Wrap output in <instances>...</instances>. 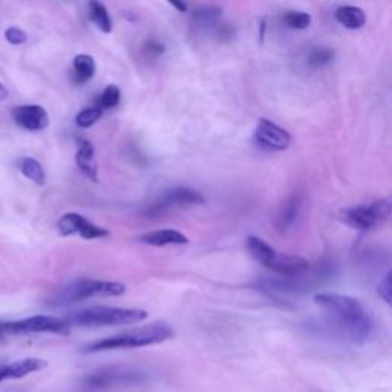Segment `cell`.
I'll return each instance as SVG.
<instances>
[{
  "instance_id": "obj_1",
  "label": "cell",
  "mask_w": 392,
  "mask_h": 392,
  "mask_svg": "<svg viewBox=\"0 0 392 392\" xmlns=\"http://www.w3.org/2000/svg\"><path fill=\"white\" fill-rule=\"evenodd\" d=\"M314 302L325 311L340 334L353 344H365L374 331V322L357 299L345 295H316Z\"/></svg>"
},
{
  "instance_id": "obj_2",
  "label": "cell",
  "mask_w": 392,
  "mask_h": 392,
  "mask_svg": "<svg viewBox=\"0 0 392 392\" xmlns=\"http://www.w3.org/2000/svg\"><path fill=\"white\" fill-rule=\"evenodd\" d=\"M175 336V331L167 324H154L143 328H134L125 331L122 334H115L106 339H100L90 341L82 351L86 354L102 353V351H114V349H132V348H144L163 344Z\"/></svg>"
},
{
  "instance_id": "obj_3",
  "label": "cell",
  "mask_w": 392,
  "mask_h": 392,
  "mask_svg": "<svg viewBox=\"0 0 392 392\" xmlns=\"http://www.w3.org/2000/svg\"><path fill=\"white\" fill-rule=\"evenodd\" d=\"M247 250L255 260L265 268L284 277H296L308 270V260L302 256L279 253L273 247L268 245L264 239L258 236L247 238Z\"/></svg>"
},
{
  "instance_id": "obj_4",
  "label": "cell",
  "mask_w": 392,
  "mask_h": 392,
  "mask_svg": "<svg viewBox=\"0 0 392 392\" xmlns=\"http://www.w3.org/2000/svg\"><path fill=\"white\" fill-rule=\"evenodd\" d=\"M147 319V311L137 308L92 307L71 316L69 324L78 327H118L134 325Z\"/></svg>"
},
{
  "instance_id": "obj_5",
  "label": "cell",
  "mask_w": 392,
  "mask_h": 392,
  "mask_svg": "<svg viewBox=\"0 0 392 392\" xmlns=\"http://www.w3.org/2000/svg\"><path fill=\"white\" fill-rule=\"evenodd\" d=\"M391 213L392 195L373 201V203L345 208L340 218L346 226L359 230V232H369V230H374L380 224H383Z\"/></svg>"
},
{
  "instance_id": "obj_6",
  "label": "cell",
  "mask_w": 392,
  "mask_h": 392,
  "mask_svg": "<svg viewBox=\"0 0 392 392\" xmlns=\"http://www.w3.org/2000/svg\"><path fill=\"white\" fill-rule=\"evenodd\" d=\"M125 291L126 287L122 282H114V280H77V282L68 285L58 295H55L54 304L71 305L95 296H122Z\"/></svg>"
},
{
  "instance_id": "obj_7",
  "label": "cell",
  "mask_w": 392,
  "mask_h": 392,
  "mask_svg": "<svg viewBox=\"0 0 392 392\" xmlns=\"http://www.w3.org/2000/svg\"><path fill=\"white\" fill-rule=\"evenodd\" d=\"M71 324L69 320L55 316H33L16 322H0V333L2 337L17 336V334H36V333H53V334H68Z\"/></svg>"
},
{
  "instance_id": "obj_8",
  "label": "cell",
  "mask_w": 392,
  "mask_h": 392,
  "mask_svg": "<svg viewBox=\"0 0 392 392\" xmlns=\"http://www.w3.org/2000/svg\"><path fill=\"white\" fill-rule=\"evenodd\" d=\"M255 142L260 149L279 152L291 144V135L288 130L277 126L271 120L259 118L255 129Z\"/></svg>"
},
{
  "instance_id": "obj_9",
  "label": "cell",
  "mask_w": 392,
  "mask_h": 392,
  "mask_svg": "<svg viewBox=\"0 0 392 392\" xmlns=\"http://www.w3.org/2000/svg\"><path fill=\"white\" fill-rule=\"evenodd\" d=\"M57 230L62 236L78 235L83 239H100L109 236V230L98 227L90 223V221L78 213H66L58 219Z\"/></svg>"
},
{
  "instance_id": "obj_10",
  "label": "cell",
  "mask_w": 392,
  "mask_h": 392,
  "mask_svg": "<svg viewBox=\"0 0 392 392\" xmlns=\"http://www.w3.org/2000/svg\"><path fill=\"white\" fill-rule=\"evenodd\" d=\"M186 204H204V196L192 189L175 187L161 196L152 207L147 208V215L157 216L164 213L169 207Z\"/></svg>"
},
{
  "instance_id": "obj_11",
  "label": "cell",
  "mask_w": 392,
  "mask_h": 392,
  "mask_svg": "<svg viewBox=\"0 0 392 392\" xmlns=\"http://www.w3.org/2000/svg\"><path fill=\"white\" fill-rule=\"evenodd\" d=\"M14 122L29 132H38L49 126V115L46 109L38 105L18 106L13 110Z\"/></svg>"
},
{
  "instance_id": "obj_12",
  "label": "cell",
  "mask_w": 392,
  "mask_h": 392,
  "mask_svg": "<svg viewBox=\"0 0 392 392\" xmlns=\"http://www.w3.org/2000/svg\"><path fill=\"white\" fill-rule=\"evenodd\" d=\"M46 366H48V361L42 359H34V357L11 361V364L0 366V383L5 380L23 378L29 374L38 373V371L45 369Z\"/></svg>"
},
{
  "instance_id": "obj_13",
  "label": "cell",
  "mask_w": 392,
  "mask_h": 392,
  "mask_svg": "<svg viewBox=\"0 0 392 392\" xmlns=\"http://www.w3.org/2000/svg\"><path fill=\"white\" fill-rule=\"evenodd\" d=\"M75 164L80 172H82L89 181L98 183V164L95 159V149L92 143L88 142V139H82V142L78 143Z\"/></svg>"
},
{
  "instance_id": "obj_14",
  "label": "cell",
  "mask_w": 392,
  "mask_h": 392,
  "mask_svg": "<svg viewBox=\"0 0 392 392\" xmlns=\"http://www.w3.org/2000/svg\"><path fill=\"white\" fill-rule=\"evenodd\" d=\"M142 243L154 247H166V245H186L189 243V238L178 232L174 228H163L155 230V232H149L139 238Z\"/></svg>"
},
{
  "instance_id": "obj_15",
  "label": "cell",
  "mask_w": 392,
  "mask_h": 392,
  "mask_svg": "<svg viewBox=\"0 0 392 392\" xmlns=\"http://www.w3.org/2000/svg\"><path fill=\"white\" fill-rule=\"evenodd\" d=\"M135 378H138V376L132 373H107V371H105V373H95L88 376L85 378V383L89 388L102 389V388L115 386L120 383H127V381L130 383V381Z\"/></svg>"
},
{
  "instance_id": "obj_16",
  "label": "cell",
  "mask_w": 392,
  "mask_h": 392,
  "mask_svg": "<svg viewBox=\"0 0 392 392\" xmlns=\"http://www.w3.org/2000/svg\"><path fill=\"white\" fill-rule=\"evenodd\" d=\"M336 20L346 29H360L366 23V14L359 6L344 5L336 9Z\"/></svg>"
},
{
  "instance_id": "obj_17",
  "label": "cell",
  "mask_w": 392,
  "mask_h": 392,
  "mask_svg": "<svg viewBox=\"0 0 392 392\" xmlns=\"http://www.w3.org/2000/svg\"><path fill=\"white\" fill-rule=\"evenodd\" d=\"M300 204H302V195L300 194L290 195V198L285 201V204L280 208L277 216V227L280 232H285V230H288L295 224V221L299 215Z\"/></svg>"
},
{
  "instance_id": "obj_18",
  "label": "cell",
  "mask_w": 392,
  "mask_h": 392,
  "mask_svg": "<svg viewBox=\"0 0 392 392\" xmlns=\"http://www.w3.org/2000/svg\"><path fill=\"white\" fill-rule=\"evenodd\" d=\"M221 14H223V9L219 6L210 5V6L198 8L192 13V23L195 28L207 31V29H212L218 25Z\"/></svg>"
},
{
  "instance_id": "obj_19",
  "label": "cell",
  "mask_w": 392,
  "mask_h": 392,
  "mask_svg": "<svg viewBox=\"0 0 392 392\" xmlns=\"http://www.w3.org/2000/svg\"><path fill=\"white\" fill-rule=\"evenodd\" d=\"M74 82L78 85L88 83L95 75V60L88 54H80L74 58Z\"/></svg>"
},
{
  "instance_id": "obj_20",
  "label": "cell",
  "mask_w": 392,
  "mask_h": 392,
  "mask_svg": "<svg viewBox=\"0 0 392 392\" xmlns=\"http://www.w3.org/2000/svg\"><path fill=\"white\" fill-rule=\"evenodd\" d=\"M88 6H89V17L100 31L105 34L112 33V18H110L107 13V8L103 4L95 2V0L89 2Z\"/></svg>"
},
{
  "instance_id": "obj_21",
  "label": "cell",
  "mask_w": 392,
  "mask_h": 392,
  "mask_svg": "<svg viewBox=\"0 0 392 392\" xmlns=\"http://www.w3.org/2000/svg\"><path fill=\"white\" fill-rule=\"evenodd\" d=\"M18 169H20V172H22V175L25 178H28L29 181H33L34 184L45 186V183H46L45 170L37 159L29 158V157L22 158V159H20V163H18Z\"/></svg>"
},
{
  "instance_id": "obj_22",
  "label": "cell",
  "mask_w": 392,
  "mask_h": 392,
  "mask_svg": "<svg viewBox=\"0 0 392 392\" xmlns=\"http://www.w3.org/2000/svg\"><path fill=\"white\" fill-rule=\"evenodd\" d=\"M333 58H334V51L331 48H324V46L314 48L308 55V65L311 68H322L333 62Z\"/></svg>"
},
{
  "instance_id": "obj_23",
  "label": "cell",
  "mask_w": 392,
  "mask_h": 392,
  "mask_svg": "<svg viewBox=\"0 0 392 392\" xmlns=\"http://www.w3.org/2000/svg\"><path fill=\"white\" fill-rule=\"evenodd\" d=\"M120 98H122V90L115 85H109L102 95L98 97V107L100 109H114L120 105Z\"/></svg>"
},
{
  "instance_id": "obj_24",
  "label": "cell",
  "mask_w": 392,
  "mask_h": 392,
  "mask_svg": "<svg viewBox=\"0 0 392 392\" xmlns=\"http://www.w3.org/2000/svg\"><path fill=\"white\" fill-rule=\"evenodd\" d=\"M102 115H103V109H100L98 106L86 107L82 110V112L77 114L75 123L78 127L89 129V127H92L100 118H102Z\"/></svg>"
},
{
  "instance_id": "obj_25",
  "label": "cell",
  "mask_w": 392,
  "mask_h": 392,
  "mask_svg": "<svg viewBox=\"0 0 392 392\" xmlns=\"http://www.w3.org/2000/svg\"><path fill=\"white\" fill-rule=\"evenodd\" d=\"M284 22L293 29H307L311 25V16L304 11H288L284 16Z\"/></svg>"
},
{
  "instance_id": "obj_26",
  "label": "cell",
  "mask_w": 392,
  "mask_h": 392,
  "mask_svg": "<svg viewBox=\"0 0 392 392\" xmlns=\"http://www.w3.org/2000/svg\"><path fill=\"white\" fill-rule=\"evenodd\" d=\"M377 290H378V296L392 308V268L388 271L386 276L381 279Z\"/></svg>"
},
{
  "instance_id": "obj_27",
  "label": "cell",
  "mask_w": 392,
  "mask_h": 392,
  "mask_svg": "<svg viewBox=\"0 0 392 392\" xmlns=\"http://www.w3.org/2000/svg\"><path fill=\"white\" fill-rule=\"evenodd\" d=\"M5 38L11 45L17 46V45H23L28 40V36H26V33L23 31V29L13 26V28H8L5 31Z\"/></svg>"
},
{
  "instance_id": "obj_28",
  "label": "cell",
  "mask_w": 392,
  "mask_h": 392,
  "mask_svg": "<svg viewBox=\"0 0 392 392\" xmlns=\"http://www.w3.org/2000/svg\"><path fill=\"white\" fill-rule=\"evenodd\" d=\"M164 51H166L164 45H161L159 42H157V40H149V42H146V45H144V53L150 57L161 55V54H164Z\"/></svg>"
},
{
  "instance_id": "obj_29",
  "label": "cell",
  "mask_w": 392,
  "mask_h": 392,
  "mask_svg": "<svg viewBox=\"0 0 392 392\" xmlns=\"http://www.w3.org/2000/svg\"><path fill=\"white\" fill-rule=\"evenodd\" d=\"M170 5H172L176 9V11H179V13L187 11V4H184V2H170Z\"/></svg>"
},
{
  "instance_id": "obj_30",
  "label": "cell",
  "mask_w": 392,
  "mask_h": 392,
  "mask_svg": "<svg viewBox=\"0 0 392 392\" xmlns=\"http://www.w3.org/2000/svg\"><path fill=\"white\" fill-rule=\"evenodd\" d=\"M6 97H8V90L2 83H0V102H4Z\"/></svg>"
}]
</instances>
